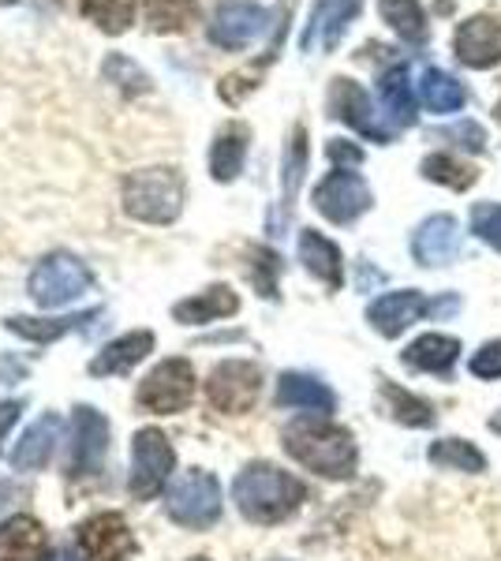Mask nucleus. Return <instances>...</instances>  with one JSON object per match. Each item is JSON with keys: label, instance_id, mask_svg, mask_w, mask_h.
I'll use <instances>...</instances> for the list:
<instances>
[{"label": "nucleus", "instance_id": "f257e3e1", "mask_svg": "<svg viewBox=\"0 0 501 561\" xmlns=\"http://www.w3.org/2000/svg\"><path fill=\"white\" fill-rule=\"evenodd\" d=\"M285 454L322 479H349L360 465V449L349 427H337L330 415H304L285 427Z\"/></svg>", "mask_w": 501, "mask_h": 561}, {"label": "nucleus", "instance_id": "f03ea898", "mask_svg": "<svg viewBox=\"0 0 501 561\" xmlns=\"http://www.w3.org/2000/svg\"><path fill=\"white\" fill-rule=\"evenodd\" d=\"M232 502L251 524H281L307 502V486L277 465L254 460L232 483Z\"/></svg>", "mask_w": 501, "mask_h": 561}, {"label": "nucleus", "instance_id": "7ed1b4c3", "mask_svg": "<svg viewBox=\"0 0 501 561\" xmlns=\"http://www.w3.org/2000/svg\"><path fill=\"white\" fill-rule=\"evenodd\" d=\"M124 210L139 221L169 225L184 210V176L177 169H143L124 180Z\"/></svg>", "mask_w": 501, "mask_h": 561}, {"label": "nucleus", "instance_id": "20e7f679", "mask_svg": "<svg viewBox=\"0 0 501 561\" xmlns=\"http://www.w3.org/2000/svg\"><path fill=\"white\" fill-rule=\"evenodd\" d=\"M221 483L203 468H191L169 486L166 494V513L169 520H177L180 528L206 531L221 520Z\"/></svg>", "mask_w": 501, "mask_h": 561}, {"label": "nucleus", "instance_id": "39448f33", "mask_svg": "<svg viewBox=\"0 0 501 561\" xmlns=\"http://www.w3.org/2000/svg\"><path fill=\"white\" fill-rule=\"evenodd\" d=\"M90 270L87 262H79L76 255H64V251H57V255H45L38 266H34L31 274V296L38 307H64L71 300H79V296L90 288Z\"/></svg>", "mask_w": 501, "mask_h": 561}, {"label": "nucleus", "instance_id": "423d86ee", "mask_svg": "<svg viewBox=\"0 0 501 561\" xmlns=\"http://www.w3.org/2000/svg\"><path fill=\"white\" fill-rule=\"evenodd\" d=\"M135 401H139V409H147L153 415L184 412L195 401V370H191L187 359H166V364H158L139 382Z\"/></svg>", "mask_w": 501, "mask_h": 561}, {"label": "nucleus", "instance_id": "0eeeda50", "mask_svg": "<svg viewBox=\"0 0 501 561\" xmlns=\"http://www.w3.org/2000/svg\"><path fill=\"white\" fill-rule=\"evenodd\" d=\"M177 454H172L169 438L158 427H143L132 442V476H127V491L139 502H150L153 494L166 486L172 476Z\"/></svg>", "mask_w": 501, "mask_h": 561}, {"label": "nucleus", "instance_id": "6e6552de", "mask_svg": "<svg viewBox=\"0 0 501 561\" xmlns=\"http://www.w3.org/2000/svg\"><path fill=\"white\" fill-rule=\"evenodd\" d=\"M109 454V420L90 404L71 412V446H68V479H90L105 472Z\"/></svg>", "mask_w": 501, "mask_h": 561}, {"label": "nucleus", "instance_id": "1a4fd4ad", "mask_svg": "<svg viewBox=\"0 0 501 561\" xmlns=\"http://www.w3.org/2000/svg\"><path fill=\"white\" fill-rule=\"evenodd\" d=\"M262 393V370L251 364V359H225L209 370L206 382V397L217 412L225 415H243L254 409Z\"/></svg>", "mask_w": 501, "mask_h": 561}, {"label": "nucleus", "instance_id": "9d476101", "mask_svg": "<svg viewBox=\"0 0 501 561\" xmlns=\"http://www.w3.org/2000/svg\"><path fill=\"white\" fill-rule=\"evenodd\" d=\"M311 198H315V210L333 225H352L355 217H363L371 210V203H375L367 180L360 173H352V169H337V173H330L315 187Z\"/></svg>", "mask_w": 501, "mask_h": 561}, {"label": "nucleus", "instance_id": "9b49d317", "mask_svg": "<svg viewBox=\"0 0 501 561\" xmlns=\"http://www.w3.org/2000/svg\"><path fill=\"white\" fill-rule=\"evenodd\" d=\"M76 558L79 561H132L135 536L121 513H98L79 524L76 531Z\"/></svg>", "mask_w": 501, "mask_h": 561}, {"label": "nucleus", "instance_id": "f8f14e48", "mask_svg": "<svg viewBox=\"0 0 501 561\" xmlns=\"http://www.w3.org/2000/svg\"><path fill=\"white\" fill-rule=\"evenodd\" d=\"M266 8L254 0H225L209 23V42L221 49H248V45L266 31Z\"/></svg>", "mask_w": 501, "mask_h": 561}, {"label": "nucleus", "instance_id": "ddd939ff", "mask_svg": "<svg viewBox=\"0 0 501 561\" xmlns=\"http://www.w3.org/2000/svg\"><path fill=\"white\" fill-rule=\"evenodd\" d=\"M330 113L337 121H344L349 128H355L360 135H367V139L375 142H394V131L382 128L375 105H371L367 90L360 83H352V79H333L330 87Z\"/></svg>", "mask_w": 501, "mask_h": 561}, {"label": "nucleus", "instance_id": "4468645a", "mask_svg": "<svg viewBox=\"0 0 501 561\" xmlns=\"http://www.w3.org/2000/svg\"><path fill=\"white\" fill-rule=\"evenodd\" d=\"M453 49H457V60L476 71L494 68L501 60V23L494 15H471L468 23L457 26L453 34Z\"/></svg>", "mask_w": 501, "mask_h": 561}, {"label": "nucleus", "instance_id": "2eb2a0df", "mask_svg": "<svg viewBox=\"0 0 501 561\" xmlns=\"http://www.w3.org/2000/svg\"><path fill=\"white\" fill-rule=\"evenodd\" d=\"M423 314H431V300H426L423 293H415V288L386 293L367 307V322L375 325L382 337H400V333H405L408 325H415Z\"/></svg>", "mask_w": 501, "mask_h": 561}, {"label": "nucleus", "instance_id": "dca6fc26", "mask_svg": "<svg viewBox=\"0 0 501 561\" xmlns=\"http://www.w3.org/2000/svg\"><path fill=\"white\" fill-rule=\"evenodd\" d=\"M360 8L363 0H318L311 23L304 31V53H333L341 45L344 31H349V23L360 15Z\"/></svg>", "mask_w": 501, "mask_h": 561}, {"label": "nucleus", "instance_id": "f3484780", "mask_svg": "<svg viewBox=\"0 0 501 561\" xmlns=\"http://www.w3.org/2000/svg\"><path fill=\"white\" fill-rule=\"evenodd\" d=\"M460 251V225L453 214H434L426 217L412 237V255L419 266H445Z\"/></svg>", "mask_w": 501, "mask_h": 561}, {"label": "nucleus", "instance_id": "a211bd4d", "mask_svg": "<svg viewBox=\"0 0 501 561\" xmlns=\"http://www.w3.org/2000/svg\"><path fill=\"white\" fill-rule=\"evenodd\" d=\"M277 404L281 409H299L311 415H333L337 412V397L326 382H318L311 375H299V370H288L277 382Z\"/></svg>", "mask_w": 501, "mask_h": 561}, {"label": "nucleus", "instance_id": "6ab92c4d", "mask_svg": "<svg viewBox=\"0 0 501 561\" xmlns=\"http://www.w3.org/2000/svg\"><path fill=\"white\" fill-rule=\"evenodd\" d=\"M405 367L408 370H423V375H453V364L460 359V341L449 337V333H423L412 345L405 348Z\"/></svg>", "mask_w": 501, "mask_h": 561}, {"label": "nucleus", "instance_id": "aec40b11", "mask_svg": "<svg viewBox=\"0 0 501 561\" xmlns=\"http://www.w3.org/2000/svg\"><path fill=\"white\" fill-rule=\"evenodd\" d=\"M57 442H60V415L49 412L23 431V438L15 442V449H12V465L20 468V472H38V468L49 465Z\"/></svg>", "mask_w": 501, "mask_h": 561}, {"label": "nucleus", "instance_id": "412c9836", "mask_svg": "<svg viewBox=\"0 0 501 561\" xmlns=\"http://www.w3.org/2000/svg\"><path fill=\"white\" fill-rule=\"evenodd\" d=\"M299 262L307 266V274L322 280L326 288H341L344 285V259L341 248L333 240H326L322 232L304 229L299 232Z\"/></svg>", "mask_w": 501, "mask_h": 561}, {"label": "nucleus", "instance_id": "4be33fe9", "mask_svg": "<svg viewBox=\"0 0 501 561\" xmlns=\"http://www.w3.org/2000/svg\"><path fill=\"white\" fill-rule=\"evenodd\" d=\"M45 528L34 517H8L0 524V561H42L45 558Z\"/></svg>", "mask_w": 501, "mask_h": 561}, {"label": "nucleus", "instance_id": "5701e85b", "mask_svg": "<svg viewBox=\"0 0 501 561\" xmlns=\"http://www.w3.org/2000/svg\"><path fill=\"white\" fill-rule=\"evenodd\" d=\"M153 352V337L147 330H135V333H124L116 337L113 345H105L90 359V375H127L135 364H143Z\"/></svg>", "mask_w": 501, "mask_h": 561}, {"label": "nucleus", "instance_id": "b1692460", "mask_svg": "<svg viewBox=\"0 0 501 561\" xmlns=\"http://www.w3.org/2000/svg\"><path fill=\"white\" fill-rule=\"evenodd\" d=\"M236 311H240V296H236L229 285H209L206 293H198V296H191V300L172 307V319L184 322V325H203V322L229 319Z\"/></svg>", "mask_w": 501, "mask_h": 561}, {"label": "nucleus", "instance_id": "393cba45", "mask_svg": "<svg viewBox=\"0 0 501 561\" xmlns=\"http://www.w3.org/2000/svg\"><path fill=\"white\" fill-rule=\"evenodd\" d=\"M248 128L243 124H229V128L217 131L214 150H209V173L217 184H232L243 173V158H248Z\"/></svg>", "mask_w": 501, "mask_h": 561}, {"label": "nucleus", "instance_id": "a878e982", "mask_svg": "<svg viewBox=\"0 0 501 561\" xmlns=\"http://www.w3.org/2000/svg\"><path fill=\"white\" fill-rule=\"evenodd\" d=\"M378 393H382V409H386L389 420L405 423V427H431L434 423V409L423 401V397L408 393L405 386H397L394 378H378Z\"/></svg>", "mask_w": 501, "mask_h": 561}, {"label": "nucleus", "instance_id": "bb28decb", "mask_svg": "<svg viewBox=\"0 0 501 561\" xmlns=\"http://www.w3.org/2000/svg\"><path fill=\"white\" fill-rule=\"evenodd\" d=\"M378 98L386 105L389 121L397 128H412L415 124V94H412V79H408V68L405 65H394L386 76L378 79Z\"/></svg>", "mask_w": 501, "mask_h": 561}, {"label": "nucleus", "instance_id": "cd10ccee", "mask_svg": "<svg viewBox=\"0 0 501 561\" xmlns=\"http://www.w3.org/2000/svg\"><path fill=\"white\" fill-rule=\"evenodd\" d=\"M304 173H307V128L304 124H296L293 139H288V147H285V165H281V225L293 217Z\"/></svg>", "mask_w": 501, "mask_h": 561}, {"label": "nucleus", "instance_id": "c85d7f7f", "mask_svg": "<svg viewBox=\"0 0 501 561\" xmlns=\"http://www.w3.org/2000/svg\"><path fill=\"white\" fill-rule=\"evenodd\" d=\"M419 98H423V105L431 108V113H457V108L468 105V90H464L457 79L449 76V71L442 68H426L423 71V83H419Z\"/></svg>", "mask_w": 501, "mask_h": 561}, {"label": "nucleus", "instance_id": "c756f323", "mask_svg": "<svg viewBox=\"0 0 501 561\" xmlns=\"http://www.w3.org/2000/svg\"><path fill=\"white\" fill-rule=\"evenodd\" d=\"M98 314H102V311H79V314H71V319H26V314H15V319H8L4 325L12 333H20V337H26V341H42V345H49V341L64 337V333L83 330V325L94 322Z\"/></svg>", "mask_w": 501, "mask_h": 561}, {"label": "nucleus", "instance_id": "7c9ffc66", "mask_svg": "<svg viewBox=\"0 0 501 561\" xmlns=\"http://www.w3.org/2000/svg\"><path fill=\"white\" fill-rule=\"evenodd\" d=\"M426 460L442 472H487V457L464 438H439L426 449Z\"/></svg>", "mask_w": 501, "mask_h": 561}, {"label": "nucleus", "instance_id": "2f4dec72", "mask_svg": "<svg viewBox=\"0 0 501 561\" xmlns=\"http://www.w3.org/2000/svg\"><path fill=\"white\" fill-rule=\"evenodd\" d=\"M378 12L408 45L426 42V15L419 0H378Z\"/></svg>", "mask_w": 501, "mask_h": 561}, {"label": "nucleus", "instance_id": "473e14b6", "mask_svg": "<svg viewBox=\"0 0 501 561\" xmlns=\"http://www.w3.org/2000/svg\"><path fill=\"white\" fill-rule=\"evenodd\" d=\"M419 169H423L426 180L453 187V192H468V187L479 180V173L468 165V161H457V158H449V153H431V158H423Z\"/></svg>", "mask_w": 501, "mask_h": 561}, {"label": "nucleus", "instance_id": "72a5a7b5", "mask_svg": "<svg viewBox=\"0 0 501 561\" xmlns=\"http://www.w3.org/2000/svg\"><path fill=\"white\" fill-rule=\"evenodd\" d=\"M79 8L105 34H124L135 23V0H79Z\"/></svg>", "mask_w": 501, "mask_h": 561}, {"label": "nucleus", "instance_id": "f704fd0d", "mask_svg": "<svg viewBox=\"0 0 501 561\" xmlns=\"http://www.w3.org/2000/svg\"><path fill=\"white\" fill-rule=\"evenodd\" d=\"M198 0H147V20L153 31L161 34H177L195 20Z\"/></svg>", "mask_w": 501, "mask_h": 561}, {"label": "nucleus", "instance_id": "c9c22d12", "mask_svg": "<svg viewBox=\"0 0 501 561\" xmlns=\"http://www.w3.org/2000/svg\"><path fill=\"white\" fill-rule=\"evenodd\" d=\"M471 232L501 251V203H476L471 206Z\"/></svg>", "mask_w": 501, "mask_h": 561}, {"label": "nucleus", "instance_id": "e433bc0d", "mask_svg": "<svg viewBox=\"0 0 501 561\" xmlns=\"http://www.w3.org/2000/svg\"><path fill=\"white\" fill-rule=\"evenodd\" d=\"M251 255H254V262H251V280H254V285H259V293L266 296V300H273V296H277L281 259L273 255L270 248H254Z\"/></svg>", "mask_w": 501, "mask_h": 561}, {"label": "nucleus", "instance_id": "4c0bfd02", "mask_svg": "<svg viewBox=\"0 0 501 561\" xmlns=\"http://www.w3.org/2000/svg\"><path fill=\"white\" fill-rule=\"evenodd\" d=\"M102 71H105L109 83H116L121 90H135V94H143V90L150 87V79L143 76V71L135 68L127 57H121V53H113V57L105 60V68H102Z\"/></svg>", "mask_w": 501, "mask_h": 561}, {"label": "nucleus", "instance_id": "58836bf2", "mask_svg": "<svg viewBox=\"0 0 501 561\" xmlns=\"http://www.w3.org/2000/svg\"><path fill=\"white\" fill-rule=\"evenodd\" d=\"M442 139L457 142L460 150H471V153H479L482 147H487V131H482L476 121H460V124H453V128H445V131H442Z\"/></svg>", "mask_w": 501, "mask_h": 561}, {"label": "nucleus", "instance_id": "ea45409f", "mask_svg": "<svg viewBox=\"0 0 501 561\" xmlns=\"http://www.w3.org/2000/svg\"><path fill=\"white\" fill-rule=\"evenodd\" d=\"M468 370L476 378H501V341H487V345L468 359Z\"/></svg>", "mask_w": 501, "mask_h": 561}, {"label": "nucleus", "instance_id": "a19ab883", "mask_svg": "<svg viewBox=\"0 0 501 561\" xmlns=\"http://www.w3.org/2000/svg\"><path fill=\"white\" fill-rule=\"evenodd\" d=\"M326 150H330V158L337 161V165H360L363 161V150L352 147V142H344V139H333Z\"/></svg>", "mask_w": 501, "mask_h": 561}, {"label": "nucleus", "instance_id": "79ce46f5", "mask_svg": "<svg viewBox=\"0 0 501 561\" xmlns=\"http://www.w3.org/2000/svg\"><path fill=\"white\" fill-rule=\"evenodd\" d=\"M20 412H23V401H4V404H0V442H4V434L12 431V423L20 420Z\"/></svg>", "mask_w": 501, "mask_h": 561}, {"label": "nucleus", "instance_id": "37998d69", "mask_svg": "<svg viewBox=\"0 0 501 561\" xmlns=\"http://www.w3.org/2000/svg\"><path fill=\"white\" fill-rule=\"evenodd\" d=\"M8 375H12V378H23V375H26V364H20V359L0 356V386H8Z\"/></svg>", "mask_w": 501, "mask_h": 561}, {"label": "nucleus", "instance_id": "c03bdc74", "mask_svg": "<svg viewBox=\"0 0 501 561\" xmlns=\"http://www.w3.org/2000/svg\"><path fill=\"white\" fill-rule=\"evenodd\" d=\"M490 431H498V434H501V412L494 415V420H490Z\"/></svg>", "mask_w": 501, "mask_h": 561}, {"label": "nucleus", "instance_id": "a18cd8bd", "mask_svg": "<svg viewBox=\"0 0 501 561\" xmlns=\"http://www.w3.org/2000/svg\"><path fill=\"white\" fill-rule=\"evenodd\" d=\"M49 561H71V558H68V554H53Z\"/></svg>", "mask_w": 501, "mask_h": 561}, {"label": "nucleus", "instance_id": "49530a36", "mask_svg": "<svg viewBox=\"0 0 501 561\" xmlns=\"http://www.w3.org/2000/svg\"><path fill=\"white\" fill-rule=\"evenodd\" d=\"M494 113H498V116H501V98H498V105H494Z\"/></svg>", "mask_w": 501, "mask_h": 561}, {"label": "nucleus", "instance_id": "de8ad7c7", "mask_svg": "<svg viewBox=\"0 0 501 561\" xmlns=\"http://www.w3.org/2000/svg\"><path fill=\"white\" fill-rule=\"evenodd\" d=\"M0 4H15V0H0Z\"/></svg>", "mask_w": 501, "mask_h": 561}, {"label": "nucleus", "instance_id": "09e8293b", "mask_svg": "<svg viewBox=\"0 0 501 561\" xmlns=\"http://www.w3.org/2000/svg\"><path fill=\"white\" fill-rule=\"evenodd\" d=\"M191 561H209V558H191Z\"/></svg>", "mask_w": 501, "mask_h": 561}]
</instances>
